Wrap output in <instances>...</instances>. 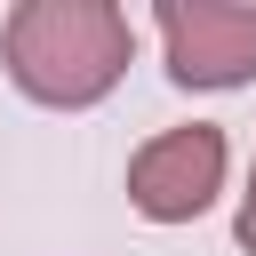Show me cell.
Masks as SVG:
<instances>
[{"label": "cell", "instance_id": "277c9868", "mask_svg": "<svg viewBox=\"0 0 256 256\" xmlns=\"http://www.w3.org/2000/svg\"><path fill=\"white\" fill-rule=\"evenodd\" d=\"M232 240L256 256V160H248V184H240V208H232Z\"/></svg>", "mask_w": 256, "mask_h": 256}, {"label": "cell", "instance_id": "7a4b0ae2", "mask_svg": "<svg viewBox=\"0 0 256 256\" xmlns=\"http://www.w3.org/2000/svg\"><path fill=\"white\" fill-rule=\"evenodd\" d=\"M224 168H232V144L216 120H184V128H160L128 152V208L144 224H192L216 208L224 192Z\"/></svg>", "mask_w": 256, "mask_h": 256}, {"label": "cell", "instance_id": "6da1fadb", "mask_svg": "<svg viewBox=\"0 0 256 256\" xmlns=\"http://www.w3.org/2000/svg\"><path fill=\"white\" fill-rule=\"evenodd\" d=\"M136 56V24L112 0H16L0 16V64L16 96L48 112H88L120 88Z\"/></svg>", "mask_w": 256, "mask_h": 256}, {"label": "cell", "instance_id": "3957f363", "mask_svg": "<svg viewBox=\"0 0 256 256\" xmlns=\"http://www.w3.org/2000/svg\"><path fill=\"white\" fill-rule=\"evenodd\" d=\"M160 56L176 88H248L256 80V0H160Z\"/></svg>", "mask_w": 256, "mask_h": 256}]
</instances>
